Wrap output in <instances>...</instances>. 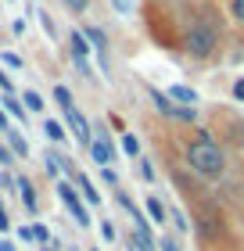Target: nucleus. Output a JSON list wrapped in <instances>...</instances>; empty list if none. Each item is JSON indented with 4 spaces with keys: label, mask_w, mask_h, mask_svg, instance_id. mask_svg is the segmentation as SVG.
<instances>
[{
    "label": "nucleus",
    "mask_w": 244,
    "mask_h": 251,
    "mask_svg": "<svg viewBox=\"0 0 244 251\" xmlns=\"http://www.w3.org/2000/svg\"><path fill=\"white\" fill-rule=\"evenodd\" d=\"M83 36H86V43H94V54H97V61L108 68V36L97 29V25H86L83 29Z\"/></svg>",
    "instance_id": "obj_10"
},
{
    "label": "nucleus",
    "mask_w": 244,
    "mask_h": 251,
    "mask_svg": "<svg viewBox=\"0 0 244 251\" xmlns=\"http://www.w3.org/2000/svg\"><path fill=\"white\" fill-rule=\"evenodd\" d=\"M18 198H22V204H26L29 212H36V204H40L36 201V187H32L26 176H18Z\"/></svg>",
    "instance_id": "obj_15"
},
{
    "label": "nucleus",
    "mask_w": 244,
    "mask_h": 251,
    "mask_svg": "<svg viewBox=\"0 0 244 251\" xmlns=\"http://www.w3.org/2000/svg\"><path fill=\"white\" fill-rule=\"evenodd\" d=\"M61 115H65V122H68V126H72L76 140L83 144V147H90V140H94V129H90V122H86V115H83V111H79V108L72 104V108H65Z\"/></svg>",
    "instance_id": "obj_8"
},
{
    "label": "nucleus",
    "mask_w": 244,
    "mask_h": 251,
    "mask_svg": "<svg viewBox=\"0 0 244 251\" xmlns=\"http://www.w3.org/2000/svg\"><path fill=\"white\" fill-rule=\"evenodd\" d=\"M68 50H72V61L79 65V72H83L86 79H94V68H90V43H86V36L83 32H72V36H68Z\"/></svg>",
    "instance_id": "obj_7"
},
{
    "label": "nucleus",
    "mask_w": 244,
    "mask_h": 251,
    "mask_svg": "<svg viewBox=\"0 0 244 251\" xmlns=\"http://www.w3.org/2000/svg\"><path fill=\"white\" fill-rule=\"evenodd\" d=\"M0 251H15V248H11L7 241H0Z\"/></svg>",
    "instance_id": "obj_38"
},
{
    "label": "nucleus",
    "mask_w": 244,
    "mask_h": 251,
    "mask_svg": "<svg viewBox=\"0 0 244 251\" xmlns=\"http://www.w3.org/2000/svg\"><path fill=\"white\" fill-rule=\"evenodd\" d=\"M43 133H47V140H54V144H65V140H68V129H65L57 119H47V122H43Z\"/></svg>",
    "instance_id": "obj_17"
},
{
    "label": "nucleus",
    "mask_w": 244,
    "mask_h": 251,
    "mask_svg": "<svg viewBox=\"0 0 244 251\" xmlns=\"http://www.w3.org/2000/svg\"><path fill=\"white\" fill-rule=\"evenodd\" d=\"M0 165H4V169L15 165V154H11V147H7V144H0Z\"/></svg>",
    "instance_id": "obj_28"
},
{
    "label": "nucleus",
    "mask_w": 244,
    "mask_h": 251,
    "mask_svg": "<svg viewBox=\"0 0 244 251\" xmlns=\"http://www.w3.org/2000/svg\"><path fill=\"white\" fill-rule=\"evenodd\" d=\"M165 215H169L172 223H176V230H190V226H187V215H183V212H176V208H172V212H165Z\"/></svg>",
    "instance_id": "obj_27"
},
{
    "label": "nucleus",
    "mask_w": 244,
    "mask_h": 251,
    "mask_svg": "<svg viewBox=\"0 0 244 251\" xmlns=\"http://www.w3.org/2000/svg\"><path fill=\"white\" fill-rule=\"evenodd\" d=\"M130 251H133V248H130Z\"/></svg>",
    "instance_id": "obj_42"
},
{
    "label": "nucleus",
    "mask_w": 244,
    "mask_h": 251,
    "mask_svg": "<svg viewBox=\"0 0 244 251\" xmlns=\"http://www.w3.org/2000/svg\"><path fill=\"white\" fill-rule=\"evenodd\" d=\"M208 133L223 151H244V115H237L230 104H212L208 108Z\"/></svg>",
    "instance_id": "obj_4"
},
{
    "label": "nucleus",
    "mask_w": 244,
    "mask_h": 251,
    "mask_svg": "<svg viewBox=\"0 0 244 251\" xmlns=\"http://www.w3.org/2000/svg\"><path fill=\"white\" fill-rule=\"evenodd\" d=\"M0 129H4V133L11 129V119H7V111H4V108H0Z\"/></svg>",
    "instance_id": "obj_36"
},
{
    "label": "nucleus",
    "mask_w": 244,
    "mask_h": 251,
    "mask_svg": "<svg viewBox=\"0 0 244 251\" xmlns=\"http://www.w3.org/2000/svg\"><path fill=\"white\" fill-rule=\"evenodd\" d=\"M165 97L172 100V104H183V108H197V94H194L190 86H183V83H172Z\"/></svg>",
    "instance_id": "obj_11"
},
{
    "label": "nucleus",
    "mask_w": 244,
    "mask_h": 251,
    "mask_svg": "<svg viewBox=\"0 0 244 251\" xmlns=\"http://www.w3.org/2000/svg\"><path fill=\"white\" fill-rule=\"evenodd\" d=\"M144 208H147V215H151V226H165V204H162L155 194H151V198H144Z\"/></svg>",
    "instance_id": "obj_14"
},
{
    "label": "nucleus",
    "mask_w": 244,
    "mask_h": 251,
    "mask_svg": "<svg viewBox=\"0 0 244 251\" xmlns=\"http://www.w3.org/2000/svg\"><path fill=\"white\" fill-rule=\"evenodd\" d=\"M86 151H90V158H94V162L104 169V165H115V158H119V154H115V144H111V136H94V140H90V147H86Z\"/></svg>",
    "instance_id": "obj_9"
},
{
    "label": "nucleus",
    "mask_w": 244,
    "mask_h": 251,
    "mask_svg": "<svg viewBox=\"0 0 244 251\" xmlns=\"http://www.w3.org/2000/svg\"><path fill=\"white\" fill-rule=\"evenodd\" d=\"M0 58H4V61H7V65H15V68H18V65H22V58H18V54H11V50H4V54H0Z\"/></svg>",
    "instance_id": "obj_32"
},
{
    "label": "nucleus",
    "mask_w": 244,
    "mask_h": 251,
    "mask_svg": "<svg viewBox=\"0 0 244 251\" xmlns=\"http://www.w3.org/2000/svg\"><path fill=\"white\" fill-rule=\"evenodd\" d=\"M40 251H54V248H40Z\"/></svg>",
    "instance_id": "obj_40"
},
{
    "label": "nucleus",
    "mask_w": 244,
    "mask_h": 251,
    "mask_svg": "<svg viewBox=\"0 0 244 251\" xmlns=\"http://www.w3.org/2000/svg\"><path fill=\"white\" fill-rule=\"evenodd\" d=\"M72 176H76V190H79V198H83L86 204H101V194H97V187H94V183H90V176L76 173V169H72Z\"/></svg>",
    "instance_id": "obj_12"
},
{
    "label": "nucleus",
    "mask_w": 244,
    "mask_h": 251,
    "mask_svg": "<svg viewBox=\"0 0 244 251\" xmlns=\"http://www.w3.org/2000/svg\"><path fill=\"white\" fill-rule=\"evenodd\" d=\"M155 147H158L165 169L180 165V169H187L194 179H201L205 187L223 183L226 173H230L226 151L212 140V133H208L205 126H180V122L162 119L155 126Z\"/></svg>",
    "instance_id": "obj_1"
},
{
    "label": "nucleus",
    "mask_w": 244,
    "mask_h": 251,
    "mask_svg": "<svg viewBox=\"0 0 244 251\" xmlns=\"http://www.w3.org/2000/svg\"><path fill=\"white\" fill-rule=\"evenodd\" d=\"M111 7H115V11H126L130 4H126V0H111Z\"/></svg>",
    "instance_id": "obj_37"
},
{
    "label": "nucleus",
    "mask_w": 244,
    "mask_h": 251,
    "mask_svg": "<svg viewBox=\"0 0 244 251\" xmlns=\"http://www.w3.org/2000/svg\"><path fill=\"white\" fill-rule=\"evenodd\" d=\"M7 230H11V215L0 208V233H7Z\"/></svg>",
    "instance_id": "obj_31"
},
{
    "label": "nucleus",
    "mask_w": 244,
    "mask_h": 251,
    "mask_svg": "<svg viewBox=\"0 0 244 251\" xmlns=\"http://www.w3.org/2000/svg\"><path fill=\"white\" fill-rule=\"evenodd\" d=\"M90 251H101V248H90Z\"/></svg>",
    "instance_id": "obj_41"
},
{
    "label": "nucleus",
    "mask_w": 244,
    "mask_h": 251,
    "mask_svg": "<svg viewBox=\"0 0 244 251\" xmlns=\"http://www.w3.org/2000/svg\"><path fill=\"white\" fill-rule=\"evenodd\" d=\"M7 190H11V179H7L4 169H0V194H7Z\"/></svg>",
    "instance_id": "obj_34"
},
{
    "label": "nucleus",
    "mask_w": 244,
    "mask_h": 251,
    "mask_svg": "<svg viewBox=\"0 0 244 251\" xmlns=\"http://www.w3.org/2000/svg\"><path fill=\"white\" fill-rule=\"evenodd\" d=\"M230 25L216 0H190L180 15V54L197 68H212L226 50Z\"/></svg>",
    "instance_id": "obj_2"
},
{
    "label": "nucleus",
    "mask_w": 244,
    "mask_h": 251,
    "mask_svg": "<svg viewBox=\"0 0 244 251\" xmlns=\"http://www.w3.org/2000/svg\"><path fill=\"white\" fill-rule=\"evenodd\" d=\"M122 151L130 158H140V140H136L133 133H122Z\"/></svg>",
    "instance_id": "obj_20"
},
{
    "label": "nucleus",
    "mask_w": 244,
    "mask_h": 251,
    "mask_svg": "<svg viewBox=\"0 0 244 251\" xmlns=\"http://www.w3.org/2000/svg\"><path fill=\"white\" fill-rule=\"evenodd\" d=\"M136 169H140V176L147 179V183L155 179V165H151V158H140V165H136Z\"/></svg>",
    "instance_id": "obj_26"
},
{
    "label": "nucleus",
    "mask_w": 244,
    "mask_h": 251,
    "mask_svg": "<svg viewBox=\"0 0 244 251\" xmlns=\"http://www.w3.org/2000/svg\"><path fill=\"white\" fill-rule=\"evenodd\" d=\"M4 144L11 147V154H15V158H29V144H26V136H22L18 129H7L4 133Z\"/></svg>",
    "instance_id": "obj_13"
},
{
    "label": "nucleus",
    "mask_w": 244,
    "mask_h": 251,
    "mask_svg": "<svg viewBox=\"0 0 244 251\" xmlns=\"http://www.w3.org/2000/svg\"><path fill=\"white\" fill-rule=\"evenodd\" d=\"M18 237L22 241H32V226H18Z\"/></svg>",
    "instance_id": "obj_35"
},
{
    "label": "nucleus",
    "mask_w": 244,
    "mask_h": 251,
    "mask_svg": "<svg viewBox=\"0 0 244 251\" xmlns=\"http://www.w3.org/2000/svg\"><path fill=\"white\" fill-rule=\"evenodd\" d=\"M61 4L72 11V15H86V11H90V0H61Z\"/></svg>",
    "instance_id": "obj_23"
},
{
    "label": "nucleus",
    "mask_w": 244,
    "mask_h": 251,
    "mask_svg": "<svg viewBox=\"0 0 244 251\" xmlns=\"http://www.w3.org/2000/svg\"><path fill=\"white\" fill-rule=\"evenodd\" d=\"M32 241L43 244V248H51V230H47L43 223H32Z\"/></svg>",
    "instance_id": "obj_21"
},
{
    "label": "nucleus",
    "mask_w": 244,
    "mask_h": 251,
    "mask_svg": "<svg viewBox=\"0 0 244 251\" xmlns=\"http://www.w3.org/2000/svg\"><path fill=\"white\" fill-rule=\"evenodd\" d=\"M230 97H234V100H244V79H234V86H230Z\"/></svg>",
    "instance_id": "obj_29"
},
{
    "label": "nucleus",
    "mask_w": 244,
    "mask_h": 251,
    "mask_svg": "<svg viewBox=\"0 0 244 251\" xmlns=\"http://www.w3.org/2000/svg\"><path fill=\"white\" fill-rule=\"evenodd\" d=\"M54 100H57V104H61V111L76 104V100H72V90H68L65 83H57V86H54Z\"/></svg>",
    "instance_id": "obj_19"
},
{
    "label": "nucleus",
    "mask_w": 244,
    "mask_h": 251,
    "mask_svg": "<svg viewBox=\"0 0 244 251\" xmlns=\"http://www.w3.org/2000/svg\"><path fill=\"white\" fill-rule=\"evenodd\" d=\"M0 90H4V94H11V90H15V83H11V75L4 72V68H0Z\"/></svg>",
    "instance_id": "obj_30"
},
{
    "label": "nucleus",
    "mask_w": 244,
    "mask_h": 251,
    "mask_svg": "<svg viewBox=\"0 0 244 251\" xmlns=\"http://www.w3.org/2000/svg\"><path fill=\"white\" fill-rule=\"evenodd\" d=\"M144 29L162 50H180V11L169 0H144Z\"/></svg>",
    "instance_id": "obj_3"
},
{
    "label": "nucleus",
    "mask_w": 244,
    "mask_h": 251,
    "mask_svg": "<svg viewBox=\"0 0 244 251\" xmlns=\"http://www.w3.org/2000/svg\"><path fill=\"white\" fill-rule=\"evenodd\" d=\"M43 165H47V173H51V176H57V173H61V165H65V162H61V158H57L54 151H47V154H43Z\"/></svg>",
    "instance_id": "obj_22"
},
{
    "label": "nucleus",
    "mask_w": 244,
    "mask_h": 251,
    "mask_svg": "<svg viewBox=\"0 0 244 251\" xmlns=\"http://www.w3.org/2000/svg\"><path fill=\"white\" fill-rule=\"evenodd\" d=\"M108 122H111V129H119V133H126V122H122L119 115H108Z\"/></svg>",
    "instance_id": "obj_33"
},
{
    "label": "nucleus",
    "mask_w": 244,
    "mask_h": 251,
    "mask_svg": "<svg viewBox=\"0 0 244 251\" xmlns=\"http://www.w3.org/2000/svg\"><path fill=\"white\" fill-rule=\"evenodd\" d=\"M0 208H4V194H0Z\"/></svg>",
    "instance_id": "obj_39"
},
{
    "label": "nucleus",
    "mask_w": 244,
    "mask_h": 251,
    "mask_svg": "<svg viewBox=\"0 0 244 251\" xmlns=\"http://www.w3.org/2000/svg\"><path fill=\"white\" fill-rule=\"evenodd\" d=\"M18 100L26 104V111H43V97L36 94V90H26V94H22Z\"/></svg>",
    "instance_id": "obj_18"
},
{
    "label": "nucleus",
    "mask_w": 244,
    "mask_h": 251,
    "mask_svg": "<svg viewBox=\"0 0 244 251\" xmlns=\"http://www.w3.org/2000/svg\"><path fill=\"white\" fill-rule=\"evenodd\" d=\"M101 179H104L108 187H115V190H119V173H115L111 165H104V169H101Z\"/></svg>",
    "instance_id": "obj_24"
},
{
    "label": "nucleus",
    "mask_w": 244,
    "mask_h": 251,
    "mask_svg": "<svg viewBox=\"0 0 244 251\" xmlns=\"http://www.w3.org/2000/svg\"><path fill=\"white\" fill-rule=\"evenodd\" d=\"M223 18L230 25V36L244 47V0H223Z\"/></svg>",
    "instance_id": "obj_6"
},
{
    "label": "nucleus",
    "mask_w": 244,
    "mask_h": 251,
    "mask_svg": "<svg viewBox=\"0 0 244 251\" xmlns=\"http://www.w3.org/2000/svg\"><path fill=\"white\" fill-rule=\"evenodd\" d=\"M101 237H104L108 244H115V241H119V233H115V223H101Z\"/></svg>",
    "instance_id": "obj_25"
},
{
    "label": "nucleus",
    "mask_w": 244,
    "mask_h": 251,
    "mask_svg": "<svg viewBox=\"0 0 244 251\" xmlns=\"http://www.w3.org/2000/svg\"><path fill=\"white\" fill-rule=\"evenodd\" d=\"M0 108H4L7 115H11V119H18V122H26V119H29L26 104H22V100H18L15 94H4V104H0Z\"/></svg>",
    "instance_id": "obj_16"
},
{
    "label": "nucleus",
    "mask_w": 244,
    "mask_h": 251,
    "mask_svg": "<svg viewBox=\"0 0 244 251\" xmlns=\"http://www.w3.org/2000/svg\"><path fill=\"white\" fill-rule=\"evenodd\" d=\"M57 198H61V204L68 208V215H72V219L83 226V230H90V208H86V201L79 198V190L72 187V183H57Z\"/></svg>",
    "instance_id": "obj_5"
}]
</instances>
